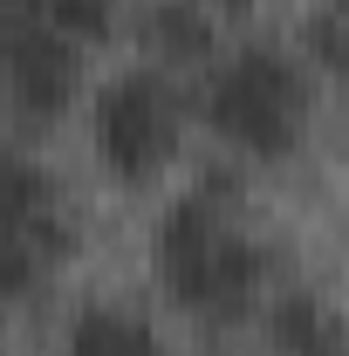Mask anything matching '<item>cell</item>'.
<instances>
[{"label": "cell", "mask_w": 349, "mask_h": 356, "mask_svg": "<svg viewBox=\"0 0 349 356\" xmlns=\"http://www.w3.org/2000/svg\"><path fill=\"white\" fill-rule=\"evenodd\" d=\"M158 274L165 295L199 322H240L261 295V247L240 233L226 185L185 192L158 226Z\"/></svg>", "instance_id": "1"}, {"label": "cell", "mask_w": 349, "mask_h": 356, "mask_svg": "<svg viewBox=\"0 0 349 356\" xmlns=\"http://www.w3.org/2000/svg\"><path fill=\"white\" fill-rule=\"evenodd\" d=\"M69 254V220L42 165L0 151V302H21Z\"/></svg>", "instance_id": "4"}, {"label": "cell", "mask_w": 349, "mask_h": 356, "mask_svg": "<svg viewBox=\"0 0 349 356\" xmlns=\"http://www.w3.org/2000/svg\"><path fill=\"white\" fill-rule=\"evenodd\" d=\"M62 356H158V343L124 309H83L76 329H69V343H62Z\"/></svg>", "instance_id": "8"}, {"label": "cell", "mask_w": 349, "mask_h": 356, "mask_svg": "<svg viewBox=\"0 0 349 356\" xmlns=\"http://www.w3.org/2000/svg\"><path fill=\"white\" fill-rule=\"evenodd\" d=\"M0 83H7V103L21 110V117H62L69 103H76V89H83V55L69 35H55L48 21H21V28H7L0 35Z\"/></svg>", "instance_id": "5"}, {"label": "cell", "mask_w": 349, "mask_h": 356, "mask_svg": "<svg viewBox=\"0 0 349 356\" xmlns=\"http://www.w3.org/2000/svg\"><path fill=\"white\" fill-rule=\"evenodd\" d=\"M178 144H185V103H178L165 69H124L117 83H103V96H96V151L124 185L158 178L178 158Z\"/></svg>", "instance_id": "3"}, {"label": "cell", "mask_w": 349, "mask_h": 356, "mask_svg": "<svg viewBox=\"0 0 349 356\" xmlns=\"http://www.w3.org/2000/svg\"><path fill=\"white\" fill-rule=\"evenodd\" d=\"M213 7H226V14H247V7H254V0H213Z\"/></svg>", "instance_id": "11"}, {"label": "cell", "mask_w": 349, "mask_h": 356, "mask_svg": "<svg viewBox=\"0 0 349 356\" xmlns=\"http://www.w3.org/2000/svg\"><path fill=\"white\" fill-rule=\"evenodd\" d=\"M42 21L69 42H103L110 35V0H42Z\"/></svg>", "instance_id": "9"}, {"label": "cell", "mask_w": 349, "mask_h": 356, "mask_svg": "<svg viewBox=\"0 0 349 356\" xmlns=\"http://www.w3.org/2000/svg\"><path fill=\"white\" fill-rule=\"evenodd\" d=\"M267 343L281 356H349V322L315 295H281L267 309Z\"/></svg>", "instance_id": "6"}, {"label": "cell", "mask_w": 349, "mask_h": 356, "mask_svg": "<svg viewBox=\"0 0 349 356\" xmlns=\"http://www.w3.org/2000/svg\"><path fill=\"white\" fill-rule=\"evenodd\" d=\"M144 42L158 48V62H206L213 55V14H206V0H158L144 14Z\"/></svg>", "instance_id": "7"}, {"label": "cell", "mask_w": 349, "mask_h": 356, "mask_svg": "<svg viewBox=\"0 0 349 356\" xmlns=\"http://www.w3.org/2000/svg\"><path fill=\"white\" fill-rule=\"evenodd\" d=\"M308 48L343 76V89H349V14H336V7H322L315 21H308Z\"/></svg>", "instance_id": "10"}, {"label": "cell", "mask_w": 349, "mask_h": 356, "mask_svg": "<svg viewBox=\"0 0 349 356\" xmlns=\"http://www.w3.org/2000/svg\"><path fill=\"white\" fill-rule=\"evenodd\" d=\"M206 124L247 158H288L308 131V76L267 42L233 48L206 76Z\"/></svg>", "instance_id": "2"}]
</instances>
